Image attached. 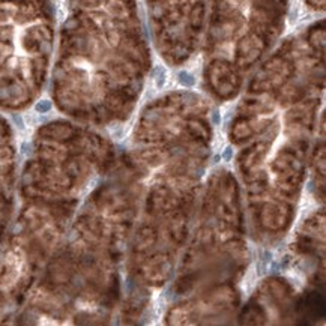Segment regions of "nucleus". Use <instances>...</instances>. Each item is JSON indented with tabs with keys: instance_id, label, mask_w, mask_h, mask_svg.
Masks as SVG:
<instances>
[{
	"instance_id": "obj_1",
	"label": "nucleus",
	"mask_w": 326,
	"mask_h": 326,
	"mask_svg": "<svg viewBox=\"0 0 326 326\" xmlns=\"http://www.w3.org/2000/svg\"><path fill=\"white\" fill-rule=\"evenodd\" d=\"M35 108H36V111L38 113H47L51 110V102L50 101H39V102L35 105Z\"/></svg>"
},
{
	"instance_id": "obj_2",
	"label": "nucleus",
	"mask_w": 326,
	"mask_h": 326,
	"mask_svg": "<svg viewBox=\"0 0 326 326\" xmlns=\"http://www.w3.org/2000/svg\"><path fill=\"white\" fill-rule=\"evenodd\" d=\"M232 156H233V147L232 146H227L223 150V154H221V159L225 161V163H229V161L232 159Z\"/></svg>"
},
{
	"instance_id": "obj_3",
	"label": "nucleus",
	"mask_w": 326,
	"mask_h": 326,
	"mask_svg": "<svg viewBox=\"0 0 326 326\" xmlns=\"http://www.w3.org/2000/svg\"><path fill=\"white\" fill-rule=\"evenodd\" d=\"M12 120H14V123L17 125V128H20V129L24 128V122H23V119H21L20 114H12Z\"/></svg>"
},
{
	"instance_id": "obj_4",
	"label": "nucleus",
	"mask_w": 326,
	"mask_h": 326,
	"mask_svg": "<svg viewBox=\"0 0 326 326\" xmlns=\"http://www.w3.org/2000/svg\"><path fill=\"white\" fill-rule=\"evenodd\" d=\"M212 122H214V125H220V111L218 110H214V113H212Z\"/></svg>"
},
{
	"instance_id": "obj_5",
	"label": "nucleus",
	"mask_w": 326,
	"mask_h": 326,
	"mask_svg": "<svg viewBox=\"0 0 326 326\" xmlns=\"http://www.w3.org/2000/svg\"><path fill=\"white\" fill-rule=\"evenodd\" d=\"M218 161H221V155H215L214 156V164H216Z\"/></svg>"
}]
</instances>
